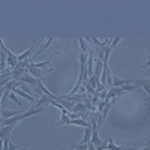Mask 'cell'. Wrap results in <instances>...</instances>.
Wrapping results in <instances>:
<instances>
[{
	"instance_id": "16",
	"label": "cell",
	"mask_w": 150,
	"mask_h": 150,
	"mask_svg": "<svg viewBox=\"0 0 150 150\" xmlns=\"http://www.w3.org/2000/svg\"><path fill=\"white\" fill-rule=\"evenodd\" d=\"M69 122H71V119H69L68 116H63V114H62V119H60V123L57 125V126H62V125H69Z\"/></svg>"
},
{
	"instance_id": "4",
	"label": "cell",
	"mask_w": 150,
	"mask_h": 150,
	"mask_svg": "<svg viewBox=\"0 0 150 150\" xmlns=\"http://www.w3.org/2000/svg\"><path fill=\"white\" fill-rule=\"evenodd\" d=\"M132 84L138 86V87H143L144 92L149 93V84H150V80L149 78H144V80H137V81H132Z\"/></svg>"
},
{
	"instance_id": "21",
	"label": "cell",
	"mask_w": 150,
	"mask_h": 150,
	"mask_svg": "<svg viewBox=\"0 0 150 150\" xmlns=\"http://www.w3.org/2000/svg\"><path fill=\"white\" fill-rule=\"evenodd\" d=\"M8 150H17V146H15V144H12V143L9 141V149H8Z\"/></svg>"
},
{
	"instance_id": "13",
	"label": "cell",
	"mask_w": 150,
	"mask_h": 150,
	"mask_svg": "<svg viewBox=\"0 0 150 150\" xmlns=\"http://www.w3.org/2000/svg\"><path fill=\"white\" fill-rule=\"evenodd\" d=\"M11 80H12V77H8V75H2V74H0V87H5Z\"/></svg>"
},
{
	"instance_id": "20",
	"label": "cell",
	"mask_w": 150,
	"mask_h": 150,
	"mask_svg": "<svg viewBox=\"0 0 150 150\" xmlns=\"http://www.w3.org/2000/svg\"><path fill=\"white\" fill-rule=\"evenodd\" d=\"M87 150H96V149H95V144L89 141V143H87Z\"/></svg>"
},
{
	"instance_id": "23",
	"label": "cell",
	"mask_w": 150,
	"mask_h": 150,
	"mask_svg": "<svg viewBox=\"0 0 150 150\" xmlns=\"http://www.w3.org/2000/svg\"><path fill=\"white\" fill-rule=\"evenodd\" d=\"M0 42H2V38H0ZM0 54H2V50H0Z\"/></svg>"
},
{
	"instance_id": "7",
	"label": "cell",
	"mask_w": 150,
	"mask_h": 150,
	"mask_svg": "<svg viewBox=\"0 0 150 150\" xmlns=\"http://www.w3.org/2000/svg\"><path fill=\"white\" fill-rule=\"evenodd\" d=\"M33 51H35V47L32 45V47H30V48H29V50H27V51L24 53V54L18 56V57H17V60H18V62H23V60H27V59L30 57V54H33Z\"/></svg>"
},
{
	"instance_id": "15",
	"label": "cell",
	"mask_w": 150,
	"mask_h": 150,
	"mask_svg": "<svg viewBox=\"0 0 150 150\" xmlns=\"http://www.w3.org/2000/svg\"><path fill=\"white\" fill-rule=\"evenodd\" d=\"M9 98H11L12 101H14V102H15V104H17L18 107H21V105H23V102H21L20 99H18V96H17L15 93H9Z\"/></svg>"
},
{
	"instance_id": "1",
	"label": "cell",
	"mask_w": 150,
	"mask_h": 150,
	"mask_svg": "<svg viewBox=\"0 0 150 150\" xmlns=\"http://www.w3.org/2000/svg\"><path fill=\"white\" fill-rule=\"evenodd\" d=\"M126 84H132V80H123V78L112 77V75H111V86L112 87H123Z\"/></svg>"
},
{
	"instance_id": "8",
	"label": "cell",
	"mask_w": 150,
	"mask_h": 150,
	"mask_svg": "<svg viewBox=\"0 0 150 150\" xmlns=\"http://www.w3.org/2000/svg\"><path fill=\"white\" fill-rule=\"evenodd\" d=\"M12 93H15V95H18V96H23L24 99H27V101H33V96H30V95H27L26 92H23L21 89H20V87H18V89H15V90H12Z\"/></svg>"
},
{
	"instance_id": "14",
	"label": "cell",
	"mask_w": 150,
	"mask_h": 150,
	"mask_svg": "<svg viewBox=\"0 0 150 150\" xmlns=\"http://www.w3.org/2000/svg\"><path fill=\"white\" fill-rule=\"evenodd\" d=\"M78 42H80V45H81V53H84V54L89 53V48H87V42L83 39V38H80Z\"/></svg>"
},
{
	"instance_id": "9",
	"label": "cell",
	"mask_w": 150,
	"mask_h": 150,
	"mask_svg": "<svg viewBox=\"0 0 150 150\" xmlns=\"http://www.w3.org/2000/svg\"><path fill=\"white\" fill-rule=\"evenodd\" d=\"M90 138H92V126H89V128H86V132H84V138H83V144H87L90 141Z\"/></svg>"
},
{
	"instance_id": "19",
	"label": "cell",
	"mask_w": 150,
	"mask_h": 150,
	"mask_svg": "<svg viewBox=\"0 0 150 150\" xmlns=\"http://www.w3.org/2000/svg\"><path fill=\"white\" fill-rule=\"evenodd\" d=\"M119 42H120V38H116V39H112V41L110 42V48L112 50V48H114V47H116Z\"/></svg>"
},
{
	"instance_id": "10",
	"label": "cell",
	"mask_w": 150,
	"mask_h": 150,
	"mask_svg": "<svg viewBox=\"0 0 150 150\" xmlns=\"http://www.w3.org/2000/svg\"><path fill=\"white\" fill-rule=\"evenodd\" d=\"M107 150H122V147L116 146L111 137H108V143H107Z\"/></svg>"
},
{
	"instance_id": "3",
	"label": "cell",
	"mask_w": 150,
	"mask_h": 150,
	"mask_svg": "<svg viewBox=\"0 0 150 150\" xmlns=\"http://www.w3.org/2000/svg\"><path fill=\"white\" fill-rule=\"evenodd\" d=\"M17 114H20V111H9L5 107H2V114H0V119H3V120L5 119H11V117H14Z\"/></svg>"
},
{
	"instance_id": "6",
	"label": "cell",
	"mask_w": 150,
	"mask_h": 150,
	"mask_svg": "<svg viewBox=\"0 0 150 150\" xmlns=\"http://www.w3.org/2000/svg\"><path fill=\"white\" fill-rule=\"evenodd\" d=\"M20 81H17V80H11L6 86H5V90H15V89H18L20 87Z\"/></svg>"
},
{
	"instance_id": "5",
	"label": "cell",
	"mask_w": 150,
	"mask_h": 150,
	"mask_svg": "<svg viewBox=\"0 0 150 150\" xmlns=\"http://www.w3.org/2000/svg\"><path fill=\"white\" fill-rule=\"evenodd\" d=\"M12 125H8V126H5V128H0V138H9V135H11V132H12Z\"/></svg>"
},
{
	"instance_id": "12",
	"label": "cell",
	"mask_w": 150,
	"mask_h": 150,
	"mask_svg": "<svg viewBox=\"0 0 150 150\" xmlns=\"http://www.w3.org/2000/svg\"><path fill=\"white\" fill-rule=\"evenodd\" d=\"M83 87H84V90H86L87 93H89V95H95V93H96V92H95V89L89 84V81H83Z\"/></svg>"
},
{
	"instance_id": "11",
	"label": "cell",
	"mask_w": 150,
	"mask_h": 150,
	"mask_svg": "<svg viewBox=\"0 0 150 150\" xmlns=\"http://www.w3.org/2000/svg\"><path fill=\"white\" fill-rule=\"evenodd\" d=\"M83 110H86L84 104H83V102H77V104H74V107H72L71 112H81Z\"/></svg>"
},
{
	"instance_id": "22",
	"label": "cell",
	"mask_w": 150,
	"mask_h": 150,
	"mask_svg": "<svg viewBox=\"0 0 150 150\" xmlns=\"http://www.w3.org/2000/svg\"><path fill=\"white\" fill-rule=\"evenodd\" d=\"M149 63H150V62L147 60V62H146V63H143V65H141V68H147V66H149Z\"/></svg>"
},
{
	"instance_id": "17",
	"label": "cell",
	"mask_w": 150,
	"mask_h": 150,
	"mask_svg": "<svg viewBox=\"0 0 150 150\" xmlns=\"http://www.w3.org/2000/svg\"><path fill=\"white\" fill-rule=\"evenodd\" d=\"M50 62H51V59H48V60H45V62H42V63H33L38 69H41V68H45V66H48L50 65Z\"/></svg>"
},
{
	"instance_id": "2",
	"label": "cell",
	"mask_w": 150,
	"mask_h": 150,
	"mask_svg": "<svg viewBox=\"0 0 150 150\" xmlns=\"http://www.w3.org/2000/svg\"><path fill=\"white\" fill-rule=\"evenodd\" d=\"M20 81L26 83V84H32V86H38V83H39L41 80H38V78H35V77H32V75H29V74L24 72L23 77L20 78Z\"/></svg>"
},
{
	"instance_id": "18",
	"label": "cell",
	"mask_w": 150,
	"mask_h": 150,
	"mask_svg": "<svg viewBox=\"0 0 150 150\" xmlns=\"http://www.w3.org/2000/svg\"><path fill=\"white\" fill-rule=\"evenodd\" d=\"M90 102H92V105H95V107L99 104V96H98V93H95L93 98H90Z\"/></svg>"
}]
</instances>
